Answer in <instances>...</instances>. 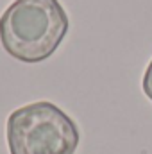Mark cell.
Returning a JSON list of instances; mask_svg holds the SVG:
<instances>
[{"mask_svg": "<svg viewBox=\"0 0 152 154\" xmlns=\"http://www.w3.org/2000/svg\"><path fill=\"white\" fill-rule=\"evenodd\" d=\"M68 32V14L59 0H14L0 16L4 50L22 63L48 59Z\"/></svg>", "mask_w": 152, "mask_h": 154, "instance_id": "cell-1", "label": "cell"}, {"mask_svg": "<svg viewBox=\"0 0 152 154\" xmlns=\"http://www.w3.org/2000/svg\"><path fill=\"white\" fill-rule=\"evenodd\" d=\"M5 136L11 154H74L81 140L75 122L47 100L14 109Z\"/></svg>", "mask_w": 152, "mask_h": 154, "instance_id": "cell-2", "label": "cell"}, {"mask_svg": "<svg viewBox=\"0 0 152 154\" xmlns=\"http://www.w3.org/2000/svg\"><path fill=\"white\" fill-rule=\"evenodd\" d=\"M143 91L152 100V59L147 66V70H145V75H143Z\"/></svg>", "mask_w": 152, "mask_h": 154, "instance_id": "cell-3", "label": "cell"}]
</instances>
